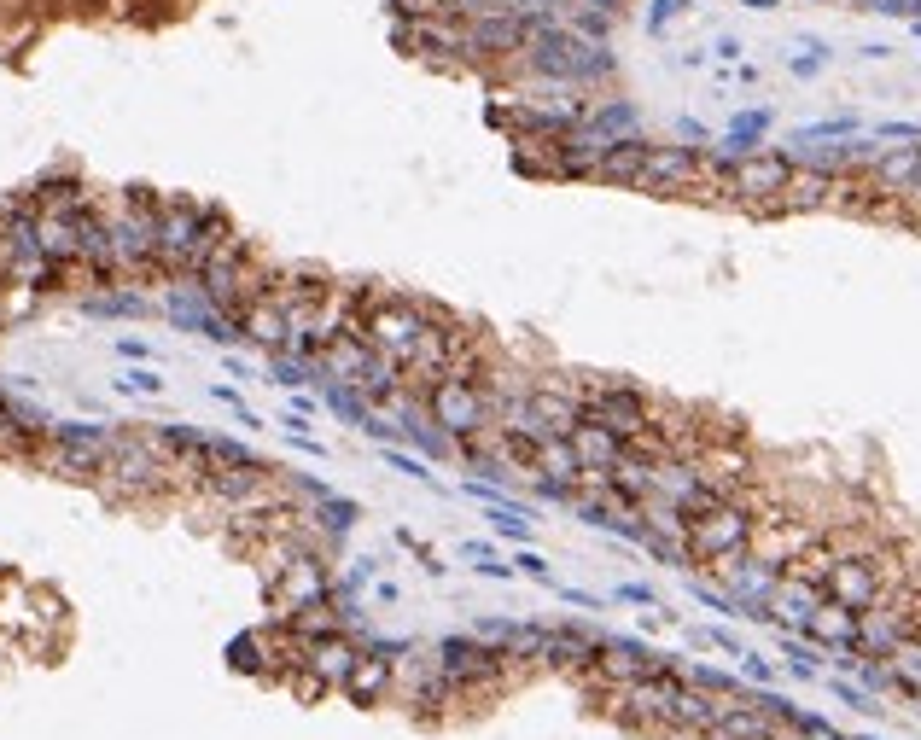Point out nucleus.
Here are the masks:
<instances>
[{"label":"nucleus","mask_w":921,"mask_h":740,"mask_svg":"<svg viewBox=\"0 0 921 740\" xmlns=\"http://www.w3.org/2000/svg\"><path fill=\"white\" fill-rule=\"evenodd\" d=\"M752 537H758V513L729 496V502H717L712 513L688 519V560H694V566L735 560V554H747V548H752Z\"/></svg>","instance_id":"f257e3e1"},{"label":"nucleus","mask_w":921,"mask_h":740,"mask_svg":"<svg viewBox=\"0 0 921 740\" xmlns=\"http://www.w3.org/2000/svg\"><path fill=\"white\" fill-rule=\"evenodd\" d=\"M432 321H438V315H432L426 303H414V298H374L368 315H362V338L374 344L379 356H391V362L403 368Z\"/></svg>","instance_id":"f03ea898"},{"label":"nucleus","mask_w":921,"mask_h":740,"mask_svg":"<svg viewBox=\"0 0 921 740\" xmlns=\"http://www.w3.org/2000/svg\"><path fill=\"white\" fill-rule=\"evenodd\" d=\"M787 181H793V158H787L782 146H758V152H747L741 164L723 175V193H729V199H741V204H752V210L782 216Z\"/></svg>","instance_id":"7ed1b4c3"},{"label":"nucleus","mask_w":921,"mask_h":740,"mask_svg":"<svg viewBox=\"0 0 921 740\" xmlns=\"http://www.w3.org/2000/svg\"><path fill=\"white\" fill-rule=\"evenodd\" d=\"M525 53H531V70H543L554 82H595V76L613 70V53L601 41H583L578 30L537 35V41H525Z\"/></svg>","instance_id":"20e7f679"},{"label":"nucleus","mask_w":921,"mask_h":740,"mask_svg":"<svg viewBox=\"0 0 921 740\" xmlns=\"http://www.w3.org/2000/svg\"><path fill=\"white\" fill-rule=\"evenodd\" d=\"M426 414H432V426L449 432V438H473L490 426V391H478L473 379H438L432 391H426Z\"/></svg>","instance_id":"39448f33"},{"label":"nucleus","mask_w":921,"mask_h":740,"mask_svg":"<svg viewBox=\"0 0 921 740\" xmlns=\"http://www.w3.org/2000/svg\"><path fill=\"white\" fill-rule=\"evenodd\" d=\"M583 408H589V420L613 426L624 443H636L642 432H653V408L636 385H589V391H583Z\"/></svg>","instance_id":"423d86ee"},{"label":"nucleus","mask_w":921,"mask_h":740,"mask_svg":"<svg viewBox=\"0 0 921 740\" xmlns=\"http://www.w3.org/2000/svg\"><path fill=\"white\" fill-rule=\"evenodd\" d=\"M648 193H688V187H706V152L700 146H648L642 158V181Z\"/></svg>","instance_id":"0eeeda50"},{"label":"nucleus","mask_w":921,"mask_h":740,"mask_svg":"<svg viewBox=\"0 0 921 740\" xmlns=\"http://www.w3.org/2000/svg\"><path fill=\"white\" fill-rule=\"evenodd\" d=\"M822 595L840 606H852V612H869V606L881 601V560H869V554H840L828 577H822Z\"/></svg>","instance_id":"6e6552de"},{"label":"nucleus","mask_w":921,"mask_h":740,"mask_svg":"<svg viewBox=\"0 0 921 740\" xmlns=\"http://www.w3.org/2000/svg\"><path fill=\"white\" fill-rule=\"evenodd\" d=\"M910 636H916V618L904 606H887V595L869 606V612H857V653L863 659H892Z\"/></svg>","instance_id":"1a4fd4ad"},{"label":"nucleus","mask_w":921,"mask_h":740,"mask_svg":"<svg viewBox=\"0 0 921 740\" xmlns=\"http://www.w3.org/2000/svg\"><path fill=\"white\" fill-rule=\"evenodd\" d=\"M595 671H601L607 688H618V682H642V676H659V671H671V665L659 653H648L642 641H601Z\"/></svg>","instance_id":"9d476101"},{"label":"nucleus","mask_w":921,"mask_h":740,"mask_svg":"<svg viewBox=\"0 0 921 740\" xmlns=\"http://www.w3.org/2000/svg\"><path fill=\"white\" fill-rule=\"evenodd\" d=\"M374 362H379V350L362 333H339L327 350H321V379H333V385H362Z\"/></svg>","instance_id":"9b49d317"},{"label":"nucleus","mask_w":921,"mask_h":740,"mask_svg":"<svg viewBox=\"0 0 921 740\" xmlns=\"http://www.w3.org/2000/svg\"><path fill=\"white\" fill-rule=\"evenodd\" d=\"M863 181H869V193L904 199V193H910V187L921 181V140H916V146H887V152L875 158V169H869Z\"/></svg>","instance_id":"f8f14e48"},{"label":"nucleus","mask_w":921,"mask_h":740,"mask_svg":"<svg viewBox=\"0 0 921 740\" xmlns=\"http://www.w3.org/2000/svg\"><path fill=\"white\" fill-rule=\"evenodd\" d=\"M531 408H537V420H543L548 438H572L583 420H589L583 391H548V385H531Z\"/></svg>","instance_id":"ddd939ff"},{"label":"nucleus","mask_w":921,"mask_h":740,"mask_svg":"<svg viewBox=\"0 0 921 740\" xmlns=\"http://www.w3.org/2000/svg\"><path fill=\"white\" fill-rule=\"evenodd\" d=\"M817 601H822V583H811V577H799V572H782L776 601H770V624H782V630H805V618L817 612Z\"/></svg>","instance_id":"4468645a"},{"label":"nucleus","mask_w":921,"mask_h":740,"mask_svg":"<svg viewBox=\"0 0 921 740\" xmlns=\"http://www.w3.org/2000/svg\"><path fill=\"white\" fill-rule=\"evenodd\" d=\"M799 636H805V641H817V647H834V653H840V647H857V612H852V606H840V601H828V595H822L817 612L805 618V630H799Z\"/></svg>","instance_id":"2eb2a0df"},{"label":"nucleus","mask_w":921,"mask_h":740,"mask_svg":"<svg viewBox=\"0 0 921 740\" xmlns=\"http://www.w3.org/2000/svg\"><path fill=\"white\" fill-rule=\"evenodd\" d=\"M525 467L554 478V484H572V490H578V478H583V461H578V449H572V438H548V432L531 443V461Z\"/></svg>","instance_id":"dca6fc26"},{"label":"nucleus","mask_w":921,"mask_h":740,"mask_svg":"<svg viewBox=\"0 0 921 740\" xmlns=\"http://www.w3.org/2000/svg\"><path fill=\"white\" fill-rule=\"evenodd\" d=\"M572 449H578V461L589 472H613L618 455H624V438H618L613 426H601V420H583L578 432H572Z\"/></svg>","instance_id":"f3484780"},{"label":"nucleus","mask_w":921,"mask_h":740,"mask_svg":"<svg viewBox=\"0 0 921 740\" xmlns=\"http://www.w3.org/2000/svg\"><path fill=\"white\" fill-rule=\"evenodd\" d=\"M648 146H653V140H642V135L613 140V146H607V158H601V169H595V181H618V187H636V181H642V158H648Z\"/></svg>","instance_id":"a211bd4d"},{"label":"nucleus","mask_w":921,"mask_h":740,"mask_svg":"<svg viewBox=\"0 0 921 740\" xmlns=\"http://www.w3.org/2000/svg\"><path fill=\"white\" fill-rule=\"evenodd\" d=\"M385 688H391V653H362L356 671H350V682H344V694H350L356 706H374Z\"/></svg>","instance_id":"6ab92c4d"},{"label":"nucleus","mask_w":921,"mask_h":740,"mask_svg":"<svg viewBox=\"0 0 921 740\" xmlns=\"http://www.w3.org/2000/svg\"><path fill=\"white\" fill-rule=\"evenodd\" d=\"M525 41H531L525 18H484V24H473V53H513Z\"/></svg>","instance_id":"aec40b11"},{"label":"nucleus","mask_w":921,"mask_h":740,"mask_svg":"<svg viewBox=\"0 0 921 740\" xmlns=\"http://www.w3.org/2000/svg\"><path fill=\"white\" fill-rule=\"evenodd\" d=\"M589 129L601 140H630V135H642V117H636L630 100H607V105H589Z\"/></svg>","instance_id":"412c9836"},{"label":"nucleus","mask_w":921,"mask_h":740,"mask_svg":"<svg viewBox=\"0 0 921 740\" xmlns=\"http://www.w3.org/2000/svg\"><path fill=\"white\" fill-rule=\"evenodd\" d=\"M887 671H892V688H904V694H916V700H921V636H910L898 653H892Z\"/></svg>","instance_id":"4be33fe9"},{"label":"nucleus","mask_w":921,"mask_h":740,"mask_svg":"<svg viewBox=\"0 0 921 740\" xmlns=\"http://www.w3.org/2000/svg\"><path fill=\"white\" fill-rule=\"evenodd\" d=\"M852 135H863V123H857L852 111L822 117V123H811V129H793V140H852Z\"/></svg>","instance_id":"5701e85b"},{"label":"nucleus","mask_w":921,"mask_h":740,"mask_svg":"<svg viewBox=\"0 0 921 740\" xmlns=\"http://www.w3.org/2000/svg\"><path fill=\"white\" fill-rule=\"evenodd\" d=\"M764 129H770V111H764V105H752V111H741V117L729 123V140H741L747 152H758V140H764Z\"/></svg>","instance_id":"b1692460"},{"label":"nucleus","mask_w":921,"mask_h":740,"mask_svg":"<svg viewBox=\"0 0 921 740\" xmlns=\"http://www.w3.org/2000/svg\"><path fill=\"white\" fill-rule=\"evenodd\" d=\"M787 671H793V676H817V671H822V659H817V641L805 647V641H793V636H787Z\"/></svg>","instance_id":"393cba45"},{"label":"nucleus","mask_w":921,"mask_h":740,"mask_svg":"<svg viewBox=\"0 0 921 740\" xmlns=\"http://www.w3.org/2000/svg\"><path fill=\"white\" fill-rule=\"evenodd\" d=\"M828 59H834V53H828L822 41H805V53L787 59V65H793V76H817V70H828Z\"/></svg>","instance_id":"a878e982"},{"label":"nucleus","mask_w":921,"mask_h":740,"mask_svg":"<svg viewBox=\"0 0 921 740\" xmlns=\"http://www.w3.org/2000/svg\"><path fill=\"white\" fill-rule=\"evenodd\" d=\"M117 391H140V397H158V391H164V379H158L152 368H135V373H123V379H117Z\"/></svg>","instance_id":"bb28decb"},{"label":"nucleus","mask_w":921,"mask_h":740,"mask_svg":"<svg viewBox=\"0 0 921 740\" xmlns=\"http://www.w3.org/2000/svg\"><path fill=\"white\" fill-rule=\"evenodd\" d=\"M875 140H887V146H916L921 123H875Z\"/></svg>","instance_id":"cd10ccee"},{"label":"nucleus","mask_w":921,"mask_h":740,"mask_svg":"<svg viewBox=\"0 0 921 740\" xmlns=\"http://www.w3.org/2000/svg\"><path fill=\"white\" fill-rule=\"evenodd\" d=\"M863 12H887V18H910V24H916V18H921V0H869Z\"/></svg>","instance_id":"c85d7f7f"},{"label":"nucleus","mask_w":921,"mask_h":740,"mask_svg":"<svg viewBox=\"0 0 921 740\" xmlns=\"http://www.w3.org/2000/svg\"><path fill=\"white\" fill-rule=\"evenodd\" d=\"M467 554H473V560H478V572H484V577H513V566H502V560H496V554H490L484 542H473Z\"/></svg>","instance_id":"c756f323"},{"label":"nucleus","mask_w":921,"mask_h":740,"mask_svg":"<svg viewBox=\"0 0 921 740\" xmlns=\"http://www.w3.org/2000/svg\"><path fill=\"white\" fill-rule=\"evenodd\" d=\"M683 12H688V0H653L648 24H653V30H665V24H671V18H683Z\"/></svg>","instance_id":"7c9ffc66"},{"label":"nucleus","mask_w":921,"mask_h":740,"mask_svg":"<svg viewBox=\"0 0 921 740\" xmlns=\"http://www.w3.org/2000/svg\"><path fill=\"white\" fill-rule=\"evenodd\" d=\"M519 566H525V572L537 577V583H548V589H560V583H554V572H548V560H543V554H531V548H525V554H519Z\"/></svg>","instance_id":"2f4dec72"},{"label":"nucleus","mask_w":921,"mask_h":740,"mask_svg":"<svg viewBox=\"0 0 921 740\" xmlns=\"http://www.w3.org/2000/svg\"><path fill=\"white\" fill-rule=\"evenodd\" d=\"M741 671H747L752 682H776V665H770V659H758V653H741Z\"/></svg>","instance_id":"473e14b6"},{"label":"nucleus","mask_w":921,"mask_h":740,"mask_svg":"<svg viewBox=\"0 0 921 740\" xmlns=\"http://www.w3.org/2000/svg\"><path fill=\"white\" fill-rule=\"evenodd\" d=\"M385 461H391V467H397V472H409V478H432V472L420 467L414 455H385Z\"/></svg>","instance_id":"72a5a7b5"},{"label":"nucleus","mask_w":921,"mask_h":740,"mask_svg":"<svg viewBox=\"0 0 921 740\" xmlns=\"http://www.w3.org/2000/svg\"><path fill=\"white\" fill-rule=\"evenodd\" d=\"M717 59H729V65H735V59H741V41H735V35H717Z\"/></svg>","instance_id":"f704fd0d"},{"label":"nucleus","mask_w":921,"mask_h":740,"mask_svg":"<svg viewBox=\"0 0 921 740\" xmlns=\"http://www.w3.org/2000/svg\"><path fill=\"white\" fill-rule=\"evenodd\" d=\"M624 601H642V606H653V589H642V583H630V589H618Z\"/></svg>","instance_id":"c9c22d12"},{"label":"nucleus","mask_w":921,"mask_h":740,"mask_svg":"<svg viewBox=\"0 0 921 740\" xmlns=\"http://www.w3.org/2000/svg\"><path fill=\"white\" fill-rule=\"evenodd\" d=\"M741 6H752V12H776V0H741Z\"/></svg>","instance_id":"e433bc0d"},{"label":"nucleus","mask_w":921,"mask_h":740,"mask_svg":"<svg viewBox=\"0 0 921 740\" xmlns=\"http://www.w3.org/2000/svg\"><path fill=\"white\" fill-rule=\"evenodd\" d=\"M852 6H869V0H852Z\"/></svg>","instance_id":"4c0bfd02"}]
</instances>
